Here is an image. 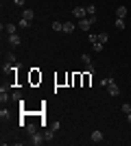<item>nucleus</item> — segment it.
<instances>
[{
  "label": "nucleus",
  "instance_id": "nucleus-1",
  "mask_svg": "<svg viewBox=\"0 0 131 146\" xmlns=\"http://www.w3.org/2000/svg\"><path fill=\"white\" fill-rule=\"evenodd\" d=\"M92 24H96V15H90V18H83V20H79V29L81 31H90L92 29Z\"/></svg>",
  "mask_w": 131,
  "mask_h": 146
},
{
  "label": "nucleus",
  "instance_id": "nucleus-2",
  "mask_svg": "<svg viewBox=\"0 0 131 146\" xmlns=\"http://www.w3.org/2000/svg\"><path fill=\"white\" fill-rule=\"evenodd\" d=\"M20 44H22V37H20V35H15V33L9 35V46H11V48H18Z\"/></svg>",
  "mask_w": 131,
  "mask_h": 146
},
{
  "label": "nucleus",
  "instance_id": "nucleus-3",
  "mask_svg": "<svg viewBox=\"0 0 131 146\" xmlns=\"http://www.w3.org/2000/svg\"><path fill=\"white\" fill-rule=\"evenodd\" d=\"M72 13H74V18L83 20V18L87 15V9H85V7H74V11H72Z\"/></svg>",
  "mask_w": 131,
  "mask_h": 146
},
{
  "label": "nucleus",
  "instance_id": "nucleus-4",
  "mask_svg": "<svg viewBox=\"0 0 131 146\" xmlns=\"http://www.w3.org/2000/svg\"><path fill=\"white\" fill-rule=\"evenodd\" d=\"M44 135H39V133H33L31 135V144H35V146H39V144H44Z\"/></svg>",
  "mask_w": 131,
  "mask_h": 146
},
{
  "label": "nucleus",
  "instance_id": "nucleus-5",
  "mask_svg": "<svg viewBox=\"0 0 131 146\" xmlns=\"http://www.w3.org/2000/svg\"><path fill=\"white\" fill-rule=\"evenodd\" d=\"M2 31H5L7 35H13V33H15V24H13V22H7V24H2Z\"/></svg>",
  "mask_w": 131,
  "mask_h": 146
},
{
  "label": "nucleus",
  "instance_id": "nucleus-6",
  "mask_svg": "<svg viewBox=\"0 0 131 146\" xmlns=\"http://www.w3.org/2000/svg\"><path fill=\"white\" fill-rule=\"evenodd\" d=\"M22 18H24V20H29V22H33V18H35L33 9H24V11H22Z\"/></svg>",
  "mask_w": 131,
  "mask_h": 146
},
{
  "label": "nucleus",
  "instance_id": "nucleus-7",
  "mask_svg": "<svg viewBox=\"0 0 131 146\" xmlns=\"http://www.w3.org/2000/svg\"><path fill=\"white\" fill-rule=\"evenodd\" d=\"M53 137H55V129H46V131H44V140L53 142Z\"/></svg>",
  "mask_w": 131,
  "mask_h": 146
},
{
  "label": "nucleus",
  "instance_id": "nucleus-8",
  "mask_svg": "<svg viewBox=\"0 0 131 146\" xmlns=\"http://www.w3.org/2000/svg\"><path fill=\"white\" fill-rule=\"evenodd\" d=\"M9 100H11V96H9V94H7V90L2 87V92H0V103H2V105H7Z\"/></svg>",
  "mask_w": 131,
  "mask_h": 146
},
{
  "label": "nucleus",
  "instance_id": "nucleus-9",
  "mask_svg": "<svg viewBox=\"0 0 131 146\" xmlns=\"http://www.w3.org/2000/svg\"><path fill=\"white\" fill-rule=\"evenodd\" d=\"M92 142H94V144L103 142V133H100V131H92Z\"/></svg>",
  "mask_w": 131,
  "mask_h": 146
},
{
  "label": "nucleus",
  "instance_id": "nucleus-10",
  "mask_svg": "<svg viewBox=\"0 0 131 146\" xmlns=\"http://www.w3.org/2000/svg\"><path fill=\"white\" fill-rule=\"evenodd\" d=\"M26 133H29V135L37 133V124H35V122H29V124H26Z\"/></svg>",
  "mask_w": 131,
  "mask_h": 146
},
{
  "label": "nucleus",
  "instance_id": "nucleus-11",
  "mask_svg": "<svg viewBox=\"0 0 131 146\" xmlns=\"http://www.w3.org/2000/svg\"><path fill=\"white\" fill-rule=\"evenodd\" d=\"M116 18H122V20L127 18V7H118L116 9Z\"/></svg>",
  "mask_w": 131,
  "mask_h": 146
},
{
  "label": "nucleus",
  "instance_id": "nucleus-12",
  "mask_svg": "<svg viewBox=\"0 0 131 146\" xmlns=\"http://www.w3.org/2000/svg\"><path fill=\"white\" fill-rule=\"evenodd\" d=\"M92 48H94V52H103L105 44H103V42H94V44H92Z\"/></svg>",
  "mask_w": 131,
  "mask_h": 146
},
{
  "label": "nucleus",
  "instance_id": "nucleus-13",
  "mask_svg": "<svg viewBox=\"0 0 131 146\" xmlns=\"http://www.w3.org/2000/svg\"><path fill=\"white\" fill-rule=\"evenodd\" d=\"M37 81H42V74H39L37 70H33L31 72V83H37Z\"/></svg>",
  "mask_w": 131,
  "mask_h": 146
},
{
  "label": "nucleus",
  "instance_id": "nucleus-14",
  "mask_svg": "<svg viewBox=\"0 0 131 146\" xmlns=\"http://www.w3.org/2000/svg\"><path fill=\"white\" fill-rule=\"evenodd\" d=\"M74 31V24L72 22H63V33H72Z\"/></svg>",
  "mask_w": 131,
  "mask_h": 146
},
{
  "label": "nucleus",
  "instance_id": "nucleus-15",
  "mask_svg": "<svg viewBox=\"0 0 131 146\" xmlns=\"http://www.w3.org/2000/svg\"><path fill=\"white\" fill-rule=\"evenodd\" d=\"M11 100H15V103H20V100H22V92H20V90H15V92H13V94H11Z\"/></svg>",
  "mask_w": 131,
  "mask_h": 146
},
{
  "label": "nucleus",
  "instance_id": "nucleus-16",
  "mask_svg": "<svg viewBox=\"0 0 131 146\" xmlns=\"http://www.w3.org/2000/svg\"><path fill=\"white\" fill-rule=\"evenodd\" d=\"M18 26H20V29H29V26H31V22H29V20H24V18H20Z\"/></svg>",
  "mask_w": 131,
  "mask_h": 146
},
{
  "label": "nucleus",
  "instance_id": "nucleus-17",
  "mask_svg": "<svg viewBox=\"0 0 131 146\" xmlns=\"http://www.w3.org/2000/svg\"><path fill=\"white\" fill-rule=\"evenodd\" d=\"M53 31H55V33L63 31V22H53Z\"/></svg>",
  "mask_w": 131,
  "mask_h": 146
},
{
  "label": "nucleus",
  "instance_id": "nucleus-18",
  "mask_svg": "<svg viewBox=\"0 0 131 146\" xmlns=\"http://www.w3.org/2000/svg\"><path fill=\"white\" fill-rule=\"evenodd\" d=\"M116 29H118V31L125 29V20H122V18H116Z\"/></svg>",
  "mask_w": 131,
  "mask_h": 146
},
{
  "label": "nucleus",
  "instance_id": "nucleus-19",
  "mask_svg": "<svg viewBox=\"0 0 131 146\" xmlns=\"http://www.w3.org/2000/svg\"><path fill=\"white\" fill-rule=\"evenodd\" d=\"M120 109H122V113H125V116H129V113H131V105H129V103H125L122 107H120Z\"/></svg>",
  "mask_w": 131,
  "mask_h": 146
},
{
  "label": "nucleus",
  "instance_id": "nucleus-20",
  "mask_svg": "<svg viewBox=\"0 0 131 146\" xmlns=\"http://www.w3.org/2000/svg\"><path fill=\"white\" fill-rule=\"evenodd\" d=\"M85 9H87V15H96V7L94 5H87Z\"/></svg>",
  "mask_w": 131,
  "mask_h": 146
},
{
  "label": "nucleus",
  "instance_id": "nucleus-21",
  "mask_svg": "<svg viewBox=\"0 0 131 146\" xmlns=\"http://www.w3.org/2000/svg\"><path fill=\"white\" fill-rule=\"evenodd\" d=\"M107 39H109V35H107V33H98V42L107 44Z\"/></svg>",
  "mask_w": 131,
  "mask_h": 146
},
{
  "label": "nucleus",
  "instance_id": "nucleus-22",
  "mask_svg": "<svg viewBox=\"0 0 131 146\" xmlns=\"http://www.w3.org/2000/svg\"><path fill=\"white\" fill-rule=\"evenodd\" d=\"M87 39H90V44H94V42H98V35H87Z\"/></svg>",
  "mask_w": 131,
  "mask_h": 146
},
{
  "label": "nucleus",
  "instance_id": "nucleus-23",
  "mask_svg": "<svg viewBox=\"0 0 131 146\" xmlns=\"http://www.w3.org/2000/svg\"><path fill=\"white\" fill-rule=\"evenodd\" d=\"M24 2H26V0H13V5H15V7H24Z\"/></svg>",
  "mask_w": 131,
  "mask_h": 146
},
{
  "label": "nucleus",
  "instance_id": "nucleus-24",
  "mask_svg": "<svg viewBox=\"0 0 131 146\" xmlns=\"http://www.w3.org/2000/svg\"><path fill=\"white\" fill-rule=\"evenodd\" d=\"M7 116H9V111H7L5 107H2V109H0V118H7Z\"/></svg>",
  "mask_w": 131,
  "mask_h": 146
},
{
  "label": "nucleus",
  "instance_id": "nucleus-25",
  "mask_svg": "<svg viewBox=\"0 0 131 146\" xmlns=\"http://www.w3.org/2000/svg\"><path fill=\"white\" fill-rule=\"evenodd\" d=\"M15 61H18V59H15V55H13V52H9V63H15Z\"/></svg>",
  "mask_w": 131,
  "mask_h": 146
},
{
  "label": "nucleus",
  "instance_id": "nucleus-26",
  "mask_svg": "<svg viewBox=\"0 0 131 146\" xmlns=\"http://www.w3.org/2000/svg\"><path fill=\"white\" fill-rule=\"evenodd\" d=\"M127 118H129V124H131V113H129V116H127Z\"/></svg>",
  "mask_w": 131,
  "mask_h": 146
},
{
  "label": "nucleus",
  "instance_id": "nucleus-27",
  "mask_svg": "<svg viewBox=\"0 0 131 146\" xmlns=\"http://www.w3.org/2000/svg\"><path fill=\"white\" fill-rule=\"evenodd\" d=\"M129 76H131V72H129Z\"/></svg>",
  "mask_w": 131,
  "mask_h": 146
}]
</instances>
